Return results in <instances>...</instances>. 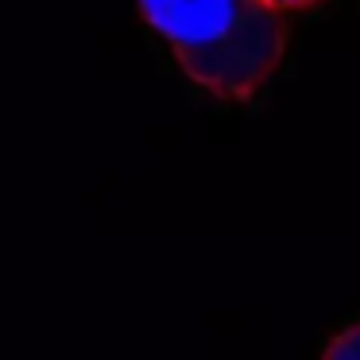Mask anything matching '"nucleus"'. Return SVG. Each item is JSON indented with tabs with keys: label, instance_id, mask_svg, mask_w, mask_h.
<instances>
[{
	"label": "nucleus",
	"instance_id": "nucleus-2",
	"mask_svg": "<svg viewBox=\"0 0 360 360\" xmlns=\"http://www.w3.org/2000/svg\"><path fill=\"white\" fill-rule=\"evenodd\" d=\"M321 356H333V360H360V321L345 326L329 345H321Z\"/></svg>",
	"mask_w": 360,
	"mask_h": 360
},
{
	"label": "nucleus",
	"instance_id": "nucleus-3",
	"mask_svg": "<svg viewBox=\"0 0 360 360\" xmlns=\"http://www.w3.org/2000/svg\"><path fill=\"white\" fill-rule=\"evenodd\" d=\"M275 8H287V12H298V8H314V4H321V0H271Z\"/></svg>",
	"mask_w": 360,
	"mask_h": 360
},
{
	"label": "nucleus",
	"instance_id": "nucleus-1",
	"mask_svg": "<svg viewBox=\"0 0 360 360\" xmlns=\"http://www.w3.org/2000/svg\"><path fill=\"white\" fill-rule=\"evenodd\" d=\"M140 12L186 78L221 101H252L287 55V8L271 0H140Z\"/></svg>",
	"mask_w": 360,
	"mask_h": 360
}]
</instances>
